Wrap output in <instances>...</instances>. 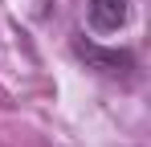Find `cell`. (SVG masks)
Wrapping results in <instances>:
<instances>
[{"instance_id": "obj_1", "label": "cell", "mask_w": 151, "mask_h": 147, "mask_svg": "<svg viewBox=\"0 0 151 147\" xmlns=\"http://www.w3.org/2000/svg\"><path fill=\"white\" fill-rule=\"evenodd\" d=\"M74 53L86 61V70H98L106 74V78H131L135 74V53H127V49H102L94 45V41H82V37H74Z\"/></svg>"}, {"instance_id": "obj_2", "label": "cell", "mask_w": 151, "mask_h": 147, "mask_svg": "<svg viewBox=\"0 0 151 147\" xmlns=\"http://www.w3.org/2000/svg\"><path fill=\"white\" fill-rule=\"evenodd\" d=\"M127 21H131V0H90L86 4V24L98 37H110V33L127 29Z\"/></svg>"}]
</instances>
